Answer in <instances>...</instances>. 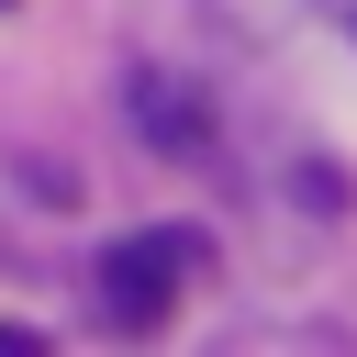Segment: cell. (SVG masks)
I'll return each mask as SVG.
<instances>
[{"label": "cell", "instance_id": "obj_2", "mask_svg": "<svg viewBox=\"0 0 357 357\" xmlns=\"http://www.w3.org/2000/svg\"><path fill=\"white\" fill-rule=\"evenodd\" d=\"M123 112H134V134H145L156 156H201V145H212V100L178 89V78H134Z\"/></svg>", "mask_w": 357, "mask_h": 357}, {"label": "cell", "instance_id": "obj_3", "mask_svg": "<svg viewBox=\"0 0 357 357\" xmlns=\"http://www.w3.org/2000/svg\"><path fill=\"white\" fill-rule=\"evenodd\" d=\"M0 11H11V0H0Z\"/></svg>", "mask_w": 357, "mask_h": 357}, {"label": "cell", "instance_id": "obj_1", "mask_svg": "<svg viewBox=\"0 0 357 357\" xmlns=\"http://www.w3.org/2000/svg\"><path fill=\"white\" fill-rule=\"evenodd\" d=\"M190 268H212V234H201V223H145V234H123V245L100 257V324L156 335V324L178 312Z\"/></svg>", "mask_w": 357, "mask_h": 357}]
</instances>
